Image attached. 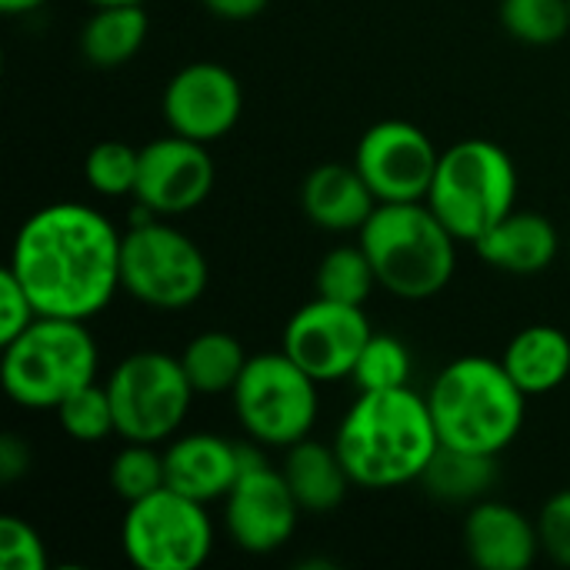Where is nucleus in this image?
<instances>
[{
    "instance_id": "2eb2a0df",
    "label": "nucleus",
    "mask_w": 570,
    "mask_h": 570,
    "mask_svg": "<svg viewBox=\"0 0 570 570\" xmlns=\"http://www.w3.org/2000/svg\"><path fill=\"white\" fill-rule=\"evenodd\" d=\"M217 180L207 144L170 134L140 147V174L134 200L157 217H180L200 207Z\"/></svg>"
},
{
    "instance_id": "a878e982",
    "label": "nucleus",
    "mask_w": 570,
    "mask_h": 570,
    "mask_svg": "<svg viewBox=\"0 0 570 570\" xmlns=\"http://www.w3.org/2000/svg\"><path fill=\"white\" fill-rule=\"evenodd\" d=\"M504 30L528 47H551L570 30V0H501Z\"/></svg>"
},
{
    "instance_id": "cd10ccee",
    "label": "nucleus",
    "mask_w": 570,
    "mask_h": 570,
    "mask_svg": "<svg viewBox=\"0 0 570 570\" xmlns=\"http://www.w3.org/2000/svg\"><path fill=\"white\" fill-rule=\"evenodd\" d=\"M411 351L407 344H401L391 334H371V341L364 344L351 381L357 384V391H397L411 384Z\"/></svg>"
},
{
    "instance_id": "bb28decb",
    "label": "nucleus",
    "mask_w": 570,
    "mask_h": 570,
    "mask_svg": "<svg viewBox=\"0 0 570 570\" xmlns=\"http://www.w3.org/2000/svg\"><path fill=\"white\" fill-rule=\"evenodd\" d=\"M157 448L160 444L124 441V448L117 451L110 464V488L124 504L144 501L160 488H167V464H164V451Z\"/></svg>"
},
{
    "instance_id": "7ed1b4c3",
    "label": "nucleus",
    "mask_w": 570,
    "mask_h": 570,
    "mask_svg": "<svg viewBox=\"0 0 570 570\" xmlns=\"http://www.w3.org/2000/svg\"><path fill=\"white\" fill-rule=\"evenodd\" d=\"M528 394L508 374L504 361L494 357H458L451 361L428 391V407L441 444L504 454L524 428Z\"/></svg>"
},
{
    "instance_id": "4468645a",
    "label": "nucleus",
    "mask_w": 570,
    "mask_h": 570,
    "mask_svg": "<svg viewBox=\"0 0 570 570\" xmlns=\"http://www.w3.org/2000/svg\"><path fill=\"white\" fill-rule=\"evenodd\" d=\"M160 110L170 134L214 144L237 127L244 110V87L224 63L194 60L167 80Z\"/></svg>"
},
{
    "instance_id": "f257e3e1",
    "label": "nucleus",
    "mask_w": 570,
    "mask_h": 570,
    "mask_svg": "<svg viewBox=\"0 0 570 570\" xmlns=\"http://www.w3.org/2000/svg\"><path fill=\"white\" fill-rule=\"evenodd\" d=\"M124 234L94 207L60 200L33 210L10 247V271L37 314L90 321L120 291Z\"/></svg>"
},
{
    "instance_id": "f704fd0d",
    "label": "nucleus",
    "mask_w": 570,
    "mask_h": 570,
    "mask_svg": "<svg viewBox=\"0 0 570 570\" xmlns=\"http://www.w3.org/2000/svg\"><path fill=\"white\" fill-rule=\"evenodd\" d=\"M200 3H204L214 17L240 23V20H254V17H261V13L267 10V3H271V0H200Z\"/></svg>"
},
{
    "instance_id": "f03ea898",
    "label": "nucleus",
    "mask_w": 570,
    "mask_h": 570,
    "mask_svg": "<svg viewBox=\"0 0 570 570\" xmlns=\"http://www.w3.org/2000/svg\"><path fill=\"white\" fill-rule=\"evenodd\" d=\"M334 448L354 488L387 491L421 481L441 438L428 397L417 391H361L337 428Z\"/></svg>"
},
{
    "instance_id": "e433bc0d",
    "label": "nucleus",
    "mask_w": 570,
    "mask_h": 570,
    "mask_svg": "<svg viewBox=\"0 0 570 570\" xmlns=\"http://www.w3.org/2000/svg\"><path fill=\"white\" fill-rule=\"evenodd\" d=\"M94 7H114V3H140V0H90Z\"/></svg>"
},
{
    "instance_id": "0eeeda50",
    "label": "nucleus",
    "mask_w": 570,
    "mask_h": 570,
    "mask_svg": "<svg viewBox=\"0 0 570 570\" xmlns=\"http://www.w3.org/2000/svg\"><path fill=\"white\" fill-rule=\"evenodd\" d=\"M210 271L204 250L164 217L130 224L120 244V291L164 314L194 307L207 291Z\"/></svg>"
},
{
    "instance_id": "2f4dec72",
    "label": "nucleus",
    "mask_w": 570,
    "mask_h": 570,
    "mask_svg": "<svg viewBox=\"0 0 570 570\" xmlns=\"http://www.w3.org/2000/svg\"><path fill=\"white\" fill-rule=\"evenodd\" d=\"M538 538H541V551L558 568H570V488L548 498V504L541 508Z\"/></svg>"
},
{
    "instance_id": "412c9836",
    "label": "nucleus",
    "mask_w": 570,
    "mask_h": 570,
    "mask_svg": "<svg viewBox=\"0 0 570 570\" xmlns=\"http://www.w3.org/2000/svg\"><path fill=\"white\" fill-rule=\"evenodd\" d=\"M281 471H284L287 488L294 491L301 511H314V514H327V511L341 508L347 498V488H354L337 448L317 444L311 438L287 448Z\"/></svg>"
},
{
    "instance_id": "dca6fc26",
    "label": "nucleus",
    "mask_w": 570,
    "mask_h": 570,
    "mask_svg": "<svg viewBox=\"0 0 570 570\" xmlns=\"http://www.w3.org/2000/svg\"><path fill=\"white\" fill-rule=\"evenodd\" d=\"M464 548L481 570H528L541 554L538 521L501 501H478L464 521Z\"/></svg>"
},
{
    "instance_id": "c756f323",
    "label": "nucleus",
    "mask_w": 570,
    "mask_h": 570,
    "mask_svg": "<svg viewBox=\"0 0 570 570\" xmlns=\"http://www.w3.org/2000/svg\"><path fill=\"white\" fill-rule=\"evenodd\" d=\"M140 174V147H130L127 140H100L90 147L83 160V177L90 190L104 197H127L137 190Z\"/></svg>"
},
{
    "instance_id": "5701e85b",
    "label": "nucleus",
    "mask_w": 570,
    "mask_h": 570,
    "mask_svg": "<svg viewBox=\"0 0 570 570\" xmlns=\"http://www.w3.org/2000/svg\"><path fill=\"white\" fill-rule=\"evenodd\" d=\"M498 481V458L441 444L421 474L424 491L444 504H478Z\"/></svg>"
},
{
    "instance_id": "20e7f679",
    "label": "nucleus",
    "mask_w": 570,
    "mask_h": 570,
    "mask_svg": "<svg viewBox=\"0 0 570 570\" xmlns=\"http://www.w3.org/2000/svg\"><path fill=\"white\" fill-rule=\"evenodd\" d=\"M377 284L401 301H428L441 294L458 271V237L441 224L428 200L377 204L361 227Z\"/></svg>"
},
{
    "instance_id": "72a5a7b5",
    "label": "nucleus",
    "mask_w": 570,
    "mask_h": 570,
    "mask_svg": "<svg viewBox=\"0 0 570 570\" xmlns=\"http://www.w3.org/2000/svg\"><path fill=\"white\" fill-rule=\"evenodd\" d=\"M33 464V454H30V444L20 441L17 434H3L0 438V481L3 484H13L20 481Z\"/></svg>"
},
{
    "instance_id": "f8f14e48",
    "label": "nucleus",
    "mask_w": 570,
    "mask_h": 570,
    "mask_svg": "<svg viewBox=\"0 0 570 570\" xmlns=\"http://www.w3.org/2000/svg\"><path fill=\"white\" fill-rule=\"evenodd\" d=\"M354 164L377 204H411L428 200L434 184L441 150L411 120H381L364 130Z\"/></svg>"
},
{
    "instance_id": "7c9ffc66",
    "label": "nucleus",
    "mask_w": 570,
    "mask_h": 570,
    "mask_svg": "<svg viewBox=\"0 0 570 570\" xmlns=\"http://www.w3.org/2000/svg\"><path fill=\"white\" fill-rule=\"evenodd\" d=\"M0 568L3 570H43L47 548L40 534L17 514L0 518Z\"/></svg>"
},
{
    "instance_id": "9d476101",
    "label": "nucleus",
    "mask_w": 570,
    "mask_h": 570,
    "mask_svg": "<svg viewBox=\"0 0 570 570\" xmlns=\"http://www.w3.org/2000/svg\"><path fill=\"white\" fill-rule=\"evenodd\" d=\"M124 558L137 570H197L214 551V524L207 504L160 488L157 494L127 504L120 521Z\"/></svg>"
},
{
    "instance_id": "f3484780",
    "label": "nucleus",
    "mask_w": 570,
    "mask_h": 570,
    "mask_svg": "<svg viewBox=\"0 0 570 570\" xmlns=\"http://www.w3.org/2000/svg\"><path fill=\"white\" fill-rule=\"evenodd\" d=\"M167 488L210 504L224 501L240 474V444H230L220 434H180L164 448Z\"/></svg>"
},
{
    "instance_id": "4c0bfd02",
    "label": "nucleus",
    "mask_w": 570,
    "mask_h": 570,
    "mask_svg": "<svg viewBox=\"0 0 570 570\" xmlns=\"http://www.w3.org/2000/svg\"><path fill=\"white\" fill-rule=\"evenodd\" d=\"M568 247H570V240H568Z\"/></svg>"
},
{
    "instance_id": "6e6552de",
    "label": "nucleus",
    "mask_w": 570,
    "mask_h": 570,
    "mask_svg": "<svg viewBox=\"0 0 570 570\" xmlns=\"http://www.w3.org/2000/svg\"><path fill=\"white\" fill-rule=\"evenodd\" d=\"M317 381L284 351L254 354L230 391L234 414L261 448H294L311 438L321 411Z\"/></svg>"
},
{
    "instance_id": "4be33fe9",
    "label": "nucleus",
    "mask_w": 570,
    "mask_h": 570,
    "mask_svg": "<svg viewBox=\"0 0 570 570\" xmlns=\"http://www.w3.org/2000/svg\"><path fill=\"white\" fill-rule=\"evenodd\" d=\"M147 30L150 20L140 3L97 7L80 30V50L94 67L114 70L140 53V47L147 43Z\"/></svg>"
},
{
    "instance_id": "a211bd4d",
    "label": "nucleus",
    "mask_w": 570,
    "mask_h": 570,
    "mask_svg": "<svg viewBox=\"0 0 570 570\" xmlns=\"http://www.w3.org/2000/svg\"><path fill=\"white\" fill-rule=\"evenodd\" d=\"M301 207L307 220L331 234H361L367 217L377 210V197L361 177L357 164H321L301 187Z\"/></svg>"
},
{
    "instance_id": "473e14b6",
    "label": "nucleus",
    "mask_w": 570,
    "mask_h": 570,
    "mask_svg": "<svg viewBox=\"0 0 570 570\" xmlns=\"http://www.w3.org/2000/svg\"><path fill=\"white\" fill-rule=\"evenodd\" d=\"M37 317L40 314H37L30 294L23 291L17 274L10 267H3L0 271V347L7 341H13L17 334H23Z\"/></svg>"
},
{
    "instance_id": "1a4fd4ad",
    "label": "nucleus",
    "mask_w": 570,
    "mask_h": 570,
    "mask_svg": "<svg viewBox=\"0 0 570 570\" xmlns=\"http://www.w3.org/2000/svg\"><path fill=\"white\" fill-rule=\"evenodd\" d=\"M117 417V438L137 444L170 441L194 404V384L180 357L164 351H134L107 377Z\"/></svg>"
},
{
    "instance_id": "c9c22d12",
    "label": "nucleus",
    "mask_w": 570,
    "mask_h": 570,
    "mask_svg": "<svg viewBox=\"0 0 570 570\" xmlns=\"http://www.w3.org/2000/svg\"><path fill=\"white\" fill-rule=\"evenodd\" d=\"M47 0H0V10L7 13V17H20V13H33V10H40Z\"/></svg>"
},
{
    "instance_id": "393cba45",
    "label": "nucleus",
    "mask_w": 570,
    "mask_h": 570,
    "mask_svg": "<svg viewBox=\"0 0 570 570\" xmlns=\"http://www.w3.org/2000/svg\"><path fill=\"white\" fill-rule=\"evenodd\" d=\"M314 287H317V297L364 307L371 291L377 287V274H374V264H371L367 250L361 247V240L354 247H334L321 261Z\"/></svg>"
},
{
    "instance_id": "423d86ee",
    "label": "nucleus",
    "mask_w": 570,
    "mask_h": 570,
    "mask_svg": "<svg viewBox=\"0 0 570 570\" xmlns=\"http://www.w3.org/2000/svg\"><path fill=\"white\" fill-rule=\"evenodd\" d=\"M518 204V170L511 154L494 140H461L441 150L428 207L461 240L478 244Z\"/></svg>"
},
{
    "instance_id": "39448f33",
    "label": "nucleus",
    "mask_w": 570,
    "mask_h": 570,
    "mask_svg": "<svg viewBox=\"0 0 570 570\" xmlns=\"http://www.w3.org/2000/svg\"><path fill=\"white\" fill-rule=\"evenodd\" d=\"M97 381V344L87 321L40 314L3 344L0 384L27 411H57L73 391Z\"/></svg>"
},
{
    "instance_id": "c85d7f7f",
    "label": "nucleus",
    "mask_w": 570,
    "mask_h": 570,
    "mask_svg": "<svg viewBox=\"0 0 570 570\" xmlns=\"http://www.w3.org/2000/svg\"><path fill=\"white\" fill-rule=\"evenodd\" d=\"M57 421L63 428V434L77 444H100L110 434H117V417H114V404L107 394V384H87L80 391H73L60 407H57Z\"/></svg>"
},
{
    "instance_id": "aec40b11",
    "label": "nucleus",
    "mask_w": 570,
    "mask_h": 570,
    "mask_svg": "<svg viewBox=\"0 0 570 570\" xmlns=\"http://www.w3.org/2000/svg\"><path fill=\"white\" fill-rule=\"evenodd\" d=\"M501 361L528 397H544L570 377V337L554 324H531L511 337Z\"/></svg>"
},
{
    "instance_id": "ddd939ff",
    "label": "nucleus",
    "mask_w": 570,
    "mask_h": 570,
    "mask_svg": "<svg viewBox=\"0 0 570 570\" xmlns=\"http://www.w3.org/2000/svg\"><path fill=\"white\" fill-rule=\"evenodd\" d=\"M371 334L374 331L364 307L317 297L287 321L281 351L294 357L317 384H331L354 374Z\"/></svg>"
},
{
    "instance_id": "b1692460",
    "label": "nucleus",
    "mask_w": 570,
    "mask_h": 570,
    "mask_svg": "<svg viewBox=\"0 0 570 570\" xmlns=\"http://www.w3.org/2000/svg\"><path fill=\"white\" fill-rule=\"evenodd\" d=\"M250 354L227 331H204L187 341L180 364L197 394H230L247 367Z\"/></svg>"
},
{
    "instance_id": "6ab92c4d",
    "label": "nucleus",
    "mask_w": 570,
    "mask_h": 570,
    "mask_svg": "<svg viewBox=\"0 0 570 570\" xmlns=\"http://www.w3.org/2000/svg\"><path fill=\"white\" fill-rule=\"evenodd\" d=\"M474 250L481 254V261H488L491 267L504 274L534 277L554 264L561 250V237H558V227L544 214L514 210L491 234H484L474 244Z\"/></svg>"
},
{
    "instance_id": "9b49d317",
    "label": "nucleus",
    "mask_w": 570,
    "mask_h": 570,
    "mask_svg": "<svg viewBox=\"0 0 570 570\" xmlns=\"http://www.w3.org/2000/svg\"><path fill=\"white\" fill-rule=\"evenodd\" d=\"M301 504L284 471H274L257 448L240 444V474L224 498L227 538L247 554H274L297 531Z\"/></svg>"
}]
</instances>
